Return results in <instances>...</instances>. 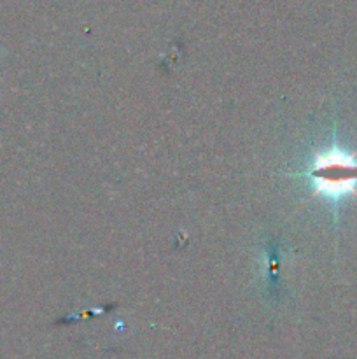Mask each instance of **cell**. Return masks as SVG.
<instances>
[{"mask_svg":"<svg viewBox=\"0 0 357 359\" xmlns=\"http://www.w3.org/2000/svg\"><path fill=\"white\" fill-rule=\"evenodd\" d=\"M315 195L329 200L357 196V154L342 147H331L315 154L310 167Z\"/></svg>","mask_w":357,"mask_h":359,"instance_id":"6da1fadb","label":"cell"}]
</instances>
